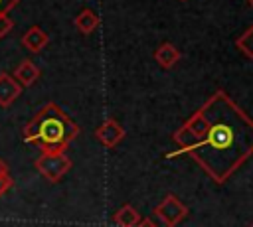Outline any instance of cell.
I'll return each mask as SVG.
<instances>
[{"label": "cell", "instance_id": "1", "mask_svg": "<svg viewBox=\"0 0 253 227\" xmlns=\"http://www.w3.org/2000/svg\"><path fill=\"white\" fill-rule=\"evenodd\" d=\"M200 113L206 118V132L190 156L215 184H225L253 154V120L221 89L200 107Z\"/></svg>", "mask_w": 253, "mask_h": 227}, {"label": "cell", "instance_id": "2", "mask_svg": "<svg viewBox=\"0 0 253 227\" xmlns=\"http://www.w3.org/2000/svg\"><path fill=\"white\" fill-rule=\"evenodd\" d=\"M22 136L42 152H65V148L79 136V126L59 105L47 103L32 116V120H28L22 128Z\"/></svg>", "mask_w": 253, "mask_h": 227}, {"label": "cell", "instance_id": "3", "mask_svg": "<svg viewBox=\"0 0 253 227\" xmlns=\"http://www.w3.org/2000/svg\"><path fill=\"white\" fill-rule=\"evenodd\" d=\"M36 170L51 184L59 182L73 166L71 158L65 154V152H42L36 162H34Z\"/></svg>", "mask_w": 253, "mask_h": 227}, {"label": "cell", "instance_id": "4", "mask_svg": "<svg viewBox=\"0 0 253 227\" xmlns=\"http://www.w3.org/2000/svg\"><path fill=\"white\" fill-rule=\"evenodd\" d=\"M154 215H158L166 227H176L180 221L186 219L188 207L180 201V197L168 193V195L154 207Z\"/></svg>", "mask_w": 253, "mask_h": 227}, {"label": "cell", "instance_id": "5", "mask_svg": "<svg viewBox=\"0 0 253 227\" xmlns=\"http://www.w3.org/2000/svg\"><path fill=\"white\" fill-rule=\"evenodd\" d=\"M95 136L97 140L107 146V148H115L123 138H125V128L115 120V118H107L103 120L97 128H95Z\"/></svg>", "mask_w": 253, "mask_h": 227}, {"label": "cell", "instance_id": "6", "mask_svg": "<svg viewBox=\"0 0 253 227\" xmlns=\"http://www.w3.org/2000/svg\"><path fill=\"white\" fill-rule=\"evenodd\" d=\"M22 93V87L18 85V81L8 75V73H0V107L8 109Z\"/></svg>", "mask_w": 253, "mask_h": 227}, {"label": "cell", "instance_id": "7", "mask_svg": "<svg viewBox=\"0 0 253 227\" xmlns=\"http://www.w3.org/2000/svg\"><path fill=\"white\" fill-rule=\"evenodd\" d=\"M40 75H42L40 67H38L34 61H30V59H24V61L14 69V73H12V77L18 81V85H20L22 89L34 85V83L40 79Z\"/></svg>", "mask_w": 253, "mask_h": 227}, {"label": "cell", "instance_id": "8", "mask_svg": "<svg viewBox=\"0 0 253 227\" xmlns=\"http://www.w3.org/2000/svg\"><path fill=\"white\" fill-rule=\"evenodd\" d=\"M47 41H49V38H47V34H45L40 26H32V28L22 36V45H24L28 51H32V53H40V51L47 45Z\"/></svg>", "mask_w": 253, "mask_h": 227}, {"label": "cell", "instance_id": "9", "mask_svg": "<svg viewBox=\"0 0 253 227\" xmlns=\"http://www.w3.org/2000/svg\"><path fill=\"white\" fill-rule=\"evenodd\" d=\"M172 140L178 144V152H174V154H170L168 158H172V156H178V154H190L194 148H196V144H198V138L194 136V132L186 126V124H182L174 134H172Z\"/></svg>", "mask_w": 253, "mask_h": 227}, {"label": "cell", "instance_id": "10", "mask_svg": "<svg viewBox=\"0 0 253 227\" xmlns=\"http://www.w3.org/2000/svg\"><path fill=\"white\" fill-rule=\"evenodd\" d=\"M73 24H75V28L81 32V34H85V36H89L91 32H95L97 28H99V24H101V20H99V16L93 12V10H89V8H85V10H81L77 16H75V20H73Z\"/></svg>", "mask_w": 253, "mask_h": 227}, {"label": "cell", "instance_id": "11", "mask_svg": "<svg viewBox=\"0 0 253 227\" xmlns=\"http://www.w3.org/2000/svg\"><path fill=\"white\" fill-rule=\"evenodd\" d=\"M113 221H115V225H119V227H136L138 221H140V213H138L130 203H125V205H121V207L115 211Z\"/></svg>", "mask_w": 253, "mask_h": 227}, {"label": "cell", "instance_id": "12", "mask_svg": "<svg viewBox=\"0 0 253 227\" xmlns=\"http://www.w3.org/2000/svg\"><path fill=\"white\" fill-rule=\"evenodd\" d=\"M154 59L158 61V65H162L164 69H170L172 65H176L178 61H180V51L172 45V43H162V45H158L156 47V51H154Z\"/></svg>", "mask_w": 253, "mask_h": 227}, {"label": "cell", "instance_id": "13", "mask_svg": "<svg viewBox=\"0 0 253 227\" xmlns=\"http://www.w3.org/2000/svg\"><path fill=\"white\" fill-rule=\"evenodd\" d=\"M235 45H237V49H239L245 57L253 59V26H249V28L235 39Z\"/></svg>", "mask_w": 253, "mask_h": 227}, {"label": "cell", "instance_id": "14", "mask_svg": "<svg viewBox=\"0 0 253 227\" xmlns=\"http://www.w3.org/2000/svg\"><path fill=\"white\" fill-rule=\"evenodd\" d=\"M184 124L194 132V136H196L198 140H200V138H202V134L206 132V118H204V114L200 113V109H198V111H196V113H194V114H192Z\"/></svg>", "mask_w": 253, "mask_h": 227}, {"label": "cell", "instance_id": "15", "mask_svg": "<svg viewBox=\"0 0 253 227\" xmlns=\"http://www.w3.org/2000/svg\"><path fill=\"white\" fill-rule=\"evenodd\" d=\"M12 28H14L12 18H10L8 14H0V38L8 36V34L12 32Z\"/></svg>", "mask_w": 253, "mask_h": 227}, {"label": "cell", "instance_id": "16", "mask_svg": "<svg viewBox=\"0 0 253 227\" xmlns=\"http://www.w3.org/2000/svg\"><path fill=\"white\" fill-rule=\"evenodd\" d=\"M12 186H14L12 176H10V174H0V197H2Z\"/></svg>", "mask_w": 253, "mask_h": 227}, {"label": "cell", "instance_id": "17", "mask_svg": "<svg viewBox=\"0 0 253 227\" xmlns=\"http://www.w3.org/2000/svg\"><path fill=\"white\" fill-rule=\"evenodd\" d=\"M18 4H20V0H0V14H8Z\"/></svg>", "mask_w": 253, "mask_h": 227}, {"label": "cell", "instance_id": "18", "mask_svg": "<svg viewBox=\"0 0 253 227\" xmlns=\"http://www.w3.org/2000/svg\"><path fill=\"white\" fill-rule=\"evenodd\" d=\"M136 227H158V225H156V223H154L152 219H140Z\"/></svg>", "mask_w": 253, "mask_h": 227}, {"label": "cell", "instance_id": "19", "mask_svg": "<svg viewBox=\"0 0 253 227\" xmlns=\"http://www.w3.org/2000/svg\"><path fill=\"white\" fill-rule=\"evenodd\" d=\"M0 174H8V166H6V162L0 158Z\"/></svg>", "mask_w": 253, "mask_h": 227}, {"label": "cell", "instance_id": "20", "mask_svg": "<svg viewBox=\"0 0 253 227\" xmlns=\"http://www.w3.org/2000/svg\"><path fill=\"white\" fill-rule=\"evenodd\" d=\"M247 4H249V6H251V8H253V0H247Z\"/></svg>", "mask_w": 253, "mask_h": 227}, {"label": "cell", "instance_id": "21", "mask_svg": "<svg viewBox=\"0 0 253 227\" xmlns=\"http://www.w3.org/2000/svg\"><path fill=\"white\" fill-rule=\"evenodd\" d=\"M249 227H253V225H249Z\"/></svg>", "mask_w": 253, "mask_h": 227}]
</instances>
